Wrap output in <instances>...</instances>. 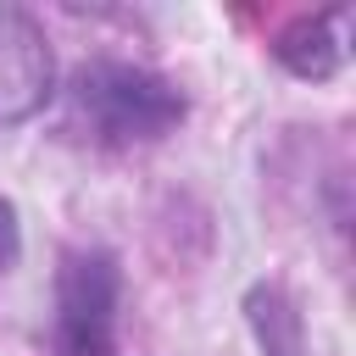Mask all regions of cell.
<instances>
[{
    "label": "cell",
    "mask_w": 356,
    "mask_h": 356,
    "mask_svg": "<svg viewBox=\"0 0 356 356\" xmlns=\"http://www.w3.org/2000/svg\"><path fill=\"white\" fill-rule=\"evenodd\" d=\"M61 111H67L61 117L67 134L95 150H145L184 128L189 95L172 78H161L156 67L89 56L72 67V78L61 89Z\"/></svg>",
    "instance_id": "obj_1"
},
{
    "label": "cell",
    "mask_w": 356,
    "mask_h": 356,
    "mask_svg": "<svg viewBox=\"0 0 356 356\" xmlns=\"http://www.w3.org/2000/svg\"><path fill=\"white\" fill-rule=\"evenodd\" d=\"M117 306H122V261L106 245H72L56 261V356H117Z\"/></svg>",
    "instance_id": "obj_2"
},
{
    "label": "cell",
    "mask_w": 356,
    "mask_h": 356,
    "mask_svg": "<svg viewBox=\"0 0 356 356\" xmlns=\"http://www.w3.org/2000/svg\"><path fill=\"white\" fill-rule=\"evenodd\" d=\"M50 95H56V50L44 28L28 11L0 6V128L39 117Z\"/></svg>",
    "instance_id": "obj_3"
},
{
    "label": "cell",
    "mask_w": 356,
    "mask_h": 356,
    "mask_svg": "<svg viewBox=\"0 0 356 356\" xmlns=\"http://www.w3.org/2000/svg\"><path fill=\"white\" fill-rule=\"evenodd\" d=\"M273 56L284 72H295L300 83H328L345 56H350V6H328V11H306L295 22L278 28Z\"/></svg>",
    "instance_id": "obj_4"
},
{
    "label": "cell",
    "mask_w": 356,
    "mask_h": 356,
    "mask_svg": "<svg viewBox=\"0 0 356 356\" xmlns=\"http://www.w3.org/2000/svg\"><path fill=\"white\" fill-rule=\"evenodd\" d=\"M245 323L261 356H306V312L278 278H261L245 289Z\"/></svg>",
    "instance_id": "obj_5"
},
{
    "label": "cell",
    "mask_w": 356,
    "mask_h": 356,
    "mask_svg": "<svg viewBox=\"0 0 356 356\" xmlns=\"http://www.w3.org/2000/svg\"><path fill=\"white\" fill-rule=\"evenodd\" d=\"M17 256H22V217H17V206L0 195V278L17 267Z\"/></svg>",
    "instance_id": "obj_6"
}]
</instances>
